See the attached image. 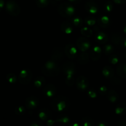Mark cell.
Returning <instances> with one entry per match:
<instances>
[{
    "label": "cell",
    "instance_id": "cell-27",
    "mask_svg": "<svg viewBox=\"0 0 126 126\" xmlns=\"http://www.w3.org/2000/svg\"><path fill=\"white\" fill-rule=\"evenodd\" d=\"M81 33L82 35L86 38H91L93 35V31L88 27H84L81 30Z\"/></svg>",
    "mask_w": 126,
    "mask_h": 126
},
{
    "label": "cell",
    "instance_id": "cell-50",
    "mask_svg": "<svg viewBox=\"0 0 126 126\" xmlns=\"http://www.w3.org/2000/svg\"><path fill=\"white\" fill-rule=\"evenodd\" d=\"M124 33H125L126 35V24L124 26Z\"/></svg>",
    "mask_w": 126,
    "mask_h": 126
},
{
    "label": "cell",
    "instance_id": "cell-51",
    "mask_svg": "<svg viewBox=\"0 0 126 126\" xmlns=\"http://www.w3.org/2000/svg\"><path fill=\"white\" fill-rule=\"evenodd\" d=\"M73 126H79L78 124H73Z\"/></svg>",
    "mask_w": 126,
    "mask_h": 126
},
{
    "label": "cell",
    "instance_id": "cell-44",
    "mask_svg": "<svg viewBox=\"0 0 126 126\" xmlns=\"http://www.w3.org/2000/svg\"><path fill=\"white\" fill-rule=\"evenodd\" d=\"M120 46L122 47L126 48V37H123L120 43Z\"/></svg>",
    "mask_w": 126,
    "mask_h": 126
},
{
    "label": "cell",
    "instance_id": "cell-47",
    "mask_svg": "<svg viewBox=\"0 0 126 126\" xmlns=\"http://www.w3.org/2000/svg\"><path fill=\"white\" fill-rule=\"evenodd\" d=\"M4 0H0V12L2 10V9L4 7Z\"/></svg>",
    "mask_w": 126,
    "mask_h": 126
},
{
    "label": "cell",
    "instance_id": "cell-30",
    "mask_svg": "<svg viewBox=\"0 0 126 126\" xmlns=\"http://www.w3.org/2000/svg\"><path fill=\"white\" fill-rule=\"evenodd\" d=\"M36 6L39 8H44L47 7L50 4L51 0H34Z\"/></svg>",
    "mask_w": 126,
    "mask_h": 126
},
{
    "label": "cell",
    "instance_id": "cell-26",
    "mask_svg": "<svg viewBox=\"0 0 126 126\" xmlns=\"http://www.w3.org/2000/svg\"><path fill=\"white\" fill-rule=\"evenodd\" d=\"M80 124L82 126H92L94 124V120L89 117H84L80 121Z\"/></svg>",
    "mask_w": 126,
    "mask_h": 126
},
{
    "label": "cell",
    "instance_id": "cell-53",
    "mask_svg": "<svg viewBox=\"0 0 126 126\" xmlns=\"http://www.w3.org/2000/svg\"><path fill=\"white\" fill-rule=\"evenodd\" d=\"M55 1H62V0H55Z\"/></svg>",
    "mask_w": 126,
    "mask_h": 126
},
{
    "label": "cell",
    "instance_id": "cell-13",
    "mask_svg": "<svg viewBox=\"0 0 126 126\" xmlns=\"http://www.w3.org/2000/svg\"><path fill=\"white\" fill-rule=\"evenodd\" d=\"M102 49L100 47L98 46H95L91 49L90 52V58L92 59L93 61H97L100 59L102 54Z\"/></svg>",
    "mask_w": 126,
    "mask_h": 126
},
{
    "label": "cell",
    "instance_id": "cell-37",
    "mask_svg": "<svg viewBox=\"0 0 126 126\" xmlns=\"http://www.w3.org/2000/svg\"><path fill=\"white\" fill-rule=\"evenodd\" d=\"M108 62H109L110 63L113 64V65H116V64L118 63V62H119V58H118V56H117L115 54L111 55L110 56L108 57Z\"/></svg>",
    "mask_w": 126,
    "mask_h": 126
},
{
    "label": "cell",
    "instance_id": "cell-41",
    "mask_svg": "<svg viewBox=\"0 0 126 126\" xmlns=\"http://www.w3.org/2000/svg\"><path fill=\"white\" fill-rule=\"evenodd\" d=\"M31 126H43V123L41 121H33L31 123Z\"/></svg>",
    "mask_w": 126,
    "mask_h": 126
},
{
    "label": "cell",
    "instance_id": "cell-18",
    "mask_svg": "<svg viewBox=\"0 0 126 126\" xmlns=\"http://www.w3.org/2000/svg\"><path fill=\"white\" fill-rule=\"evenodd\" d=\"M61 30L66 34H71L73 32V27L71 23L67 21H65L61 24Z\"/></svg>",
    "mask_w": 126,
    "mask_h": 126
},
{
    "label": "cell",
    "instance_id": "cell-2",
    "mask_svg": "<svg viewBox=\"0 0 126 126\" xmlns=\"http://www.w3.org/2000/svg\"><path fill=\"white\" fill-rule=\"evenodd\" d=\"M50 107L56 112H62L68 108L70 101L67 97L63 95H59L53 98L50 103Z\"/></svg>",
    "mask_w": 126,
    "mask_h": 126
},
{
    "label": "cell",
    "instance_id": "cell-4",
    "mask_svg": "<svg viewBox=\"0 0 126 126\" xmlns=\"http://www.w3.org/2000/svg\"><path fill=\"white\" fill-rule=\"evenodd\" d=\"M6 11L9 15L17 17L20 13V7L14 0H9L6 4Z\"/></svg>",
    "mask_w": 126,
    "mask_h": 126
},
{
    "label": "cell",
    "instance_id": "cell-16",
    "mask_svg": "<svg viewBox=\"0 0 126 126\" xmlns=\"http://www.w3.org/2000/svg\"><path fill=\"white\" fill-rule=\"evenodd\" d=\"M38 115L39 119H41V121H46L47 120L49 119L50 116H51V112L47 108H43L39 110Z\"/></svg>",
    "mask_w": 126,
    "mask_h": 126
},
{
    "label": "cell",
    "instance_id": "cell-54",
    "mask_svg": "<svg viewBox=\"0 0 126 126\" xmlns=\"http://www.w3.org/2000/svg\"><path fill=\"white\" fill-rule=\"evenodd\" d=\"M89 1H93V0H89Z\"/></svg>",
    "mask_w": 126,
    "mask_h": 126
},
{
    "label": "cell",
    "instance_id": "cell-22",
    "mask_svg": "<svg viewBox=\"0 0 126 126\" xmlns=\"http://www.w3.org/2000/svg\"><path fill=\"white\" fill-rule=\"evenodd\" d=\"M115 113L118 115H124L126 114V102H121L117 105Z\"/></svg>",
    "mask_w": 126,
    "mask_h": 126
},
{
    "label": "cell",
    "instance_id": "cell-21",
    "mask_svg": "<svg viewBox=\"0 0 126 126\" xmlns=\"http://www.w3.org/2000/svg\"><path fill=\"white\" fill-rule=\"evenodd\" d=\"M107 98L111 103H116L119 99V95L115 90H110L107 93Z\"/></svg>",
    "mask_w": 126,
    "mask_h": 126
},
{
    "label": "cell",
    "instance_id": "cell-38",
    "mask_svg": "<svg viewBox=\"0 0 126 126\" xmlns=\"http://www.w3.org/2000/svg\"><path fill=\"white\" fill-rule=\"evenodd\" d=\"M97 92L95 89L94 88L89 89L87 91V95L89 96L90 98H95L97 97Z\"/></svg>",
    "mask_w": 126,
    "mask_h": 126
},
{
    "label": "cell",
    "instance_id": "cell-29",
    "mask_svg": "<svg viewBox=\"0 0 126 126\" xmlns=\"http://www.w3.org/2000/svg\"><path fill=\"white\" fill-rule=\"evenodd\" d=\"M102 50L105 55H111L114 51V47L111 44H107L103 46Z\"/></svg>",
    "mask_w": 126,
    "mask_h": 126
},
{
    "label": "cell",
    "instance_id": "cell-24",
    "mask_svg": "<svg viewBox=\"0 0 126 126\" xmlns=\"http://www.w3.org/2000/svg\"><path fill=\"white\" fill-rule=\"evenodd\" d=\"M46 81V80L44 76H38V77L36 78L34 81V86L36 88H41L44 86Z\"/></svg>",
    "mask_w": 126,
    "mask_h": 126
},
{
    "label": "cell",
    "instance_id": "cell-5",
    "mask_svg": "<svg viewBox=\"0 0 126 126\" xmlns=\"http://www.w3.org/2000/svg\"><path fill=\"white\" fill-rule=\"evenodd\" d=\"M33 78V73L30 69H24L20 72L18 81L22 84L27 85L31 82Z\"/></svg>",
    "mask_w": 126,
    "mask_h": 126
},
{
    "label": "cell",
    "instance_id": "cell-8",
    "mask_svg": "<svg viewBox=\"0 0 126 126\" xmlns=\"http://www.w3.org/2000/svg\"><path fill=\"white\" fill-rule=\"evenodd\" d=\"M89 81L87 78L84 76H79L76 81V87L78 89L79 91H86L89 87Z\"/></svg>",
    "mask_w": 126,
    "mask_h": 126
},
{
    "label": "cell",
    "instance_id": "cell-7",
    "mask_svg": "<svg viewBox=\"0 0 126 126\" xmlns=\"http://www.w3.org/2000/svg\"><path fill=\"white\" fill-rule=\"evenodd\" d=\"M76 47L81 52H86L91 47V43L86 38L79 37L76 41Z\"/></svg>",
    "mask_w": 126,
    "mask_h": 126
},
{
    "label": "cell",
    "instance_id": "cell-20",
    "mask_svg": "<svg viewBox=\"0 0 126 126\" xmlns=\"http://www.w3.org/2000/svg\"><path fill=\"white\" fill-rule=\"evenodd\" d=\"M102 75L106 78L110 79L114 76V71L111 66H105L102 69Z\"/></svg>",
    "mask_w": 126,
    "mask_h": 126
},
{
    "label": "cell",
    "instance_id": "cell-6",
    "mask_svg": "<svg viewBox=\"0 0 126 126\" xmlns=\"http://www.w3.org/2000/svg\"><path fill=\"white\" fill-rule=\"evenodd\" d=\"M64 52L65 55L68 59L73 60L78 57V48L75 47L74 44L70 43L65 46L64 48Z\"/></svg>",
    "mask_w": 126,
    "mask_h": 126
},
{
    "label": "cell",
    "instance_id": "cell-17",
    "mask_svg": "<svg viewBox=\"0 0 126 126\" xmlns=\"http://www.w3.org/2000/svg\"><path fill=\"white\" fill-rule=\"evenodd\" d=\"M98 26L101 28H107L110 25V20L107 16H103L99 17L97 20Z\"/></svg>",
    "mask_w": 126,
    "mask_h": 126
},
{
    "label": "cell",
    "instance_id": "cell-46",
    "mask_svg": "<svg viewBox=\"0 0 126 126\" xmlns=\"http://www.w3.org/2000/svg\"><path fill=\"white\" fill-rule=\"evenodd\" d=\"M113 2L118 4H123L126 2V0H113Z\"/></svg>",
    "mask_w": 126,
    "mask_h": 126
},
{
    "label": "cell",
    "instance_id": "cell-49",
    "mask_svg": "<svg viewBox=\"0 0 126 126\" xmlns=\"http://www.w3.org/2000/svg\"><path fill=\"white\" fill-rule=\"evenodd\" d=\"M94 30L95 31V32H98V30H99V28H98V27H95L94 28Z\"/></svg>",
    "mask_w": 126,
    "mask_h": 126
},
{
    "label": "cell",
    "instance_id": "cell-45",
    "mask_svg": "<svg viewBox=\"0 0 126 126\" xmlns=\"http://www.w3.org/2000/svg\"><path fill=\"white\" fill-rule=\"evenodd\" d=\"M55 123H56V121L55 120H52V119H49L48 120L46 121V124L49 126H51L54 125Z\"/></svg>",
    "mask_w": 126,
    "mask_h": 126
},
{
    "label": "cell",
    "instance_id": "cell-23",
    "mask_svg": "<svg viewBox=\"0 0 126 126\" xmlns=\"http://www.w3.org/2000/svg\"><path fill=\"white\" fill-rule=\"evenodd\" d=\"M116 72L118 76L123 78L126 79V63L120 64L117 67Z\"/></svg>",
    "mask_w": 126,
    "mask_h": 126
},
{
    "label": "cell",
    "instance_id": "cell-33",
    "mask_svg": "<svg viewBox=\"0 0 126 126\" xmlns=\"http://www.w3.org/2000/svg\"><path fill=\"white\" fill-rule=\"evenodd\" d=\"M84 22L86 25L89 26H94L97 22V20L95 17H92V16H88L86 17L84 19Z\"/></svg>",
    "mask_w": 126,
    "mask_h": 126
},
{
    "label": "cell",
    "instance_id": "cell-3",
    "mask_svg": "<svg viewBox=\"0 0 126 126\" xmlns=\"http://www.w3.org/2000/svg\"><path fill=\"white\" fill-rule=\"evenodd\" d=\"M58 11L62 17L65 18H70L75 14V8L70 2H63L59 4Z\"/></svg>",
    "mask_w": 126,
    "mask_h": 126
},
{
    "label": "cell",
    "instance_id": "cell-28",
    "mask_svg": "<svg viewBox=\"0 0 126 126\" xmlns=\"http://www.w3.org/2000/svg\"><path fill=\"white\" fill-rule=\"evenodd\" d=\"M57 123H60V124H68L69 122L70 121V119L67 115L65 114H63V115H60L57 119L55 120Z\"/></svg>",
    "mask_w": 126,
    "mask_h": 126
},
{
    "label": "cell",
    "instance_id": "cell-15",
    "mask_svg": "<svg viewBox=\"0 0 126 126\" xmlns=\"http://www.w3.org/2000/svg\"><path fill=\"white\" fill-rule=\"evenodd\" d=\"M95 41L100 44H105L108 40V36L107 34L103 32H97L95 36Z\"/></svg>",
    "mask_w": 126,
    "mask_h": 126
},
{
    "label": "cell",
    "instance_id": "cell-40",
    "mask_svg": "<svg viewBox=\"0 0 126 126\" xmlns=\"http://www.w3.org/2000/svg\"><path fill=\"white\" fill-rule=\"evenodd\" d=\"M98 93L101 95H105L108 93V88L105 86H102L98 88Z\"/></svg>",
    "mask_w": 126,
    "mask_h": 126
},
{
    "label": "cell",
    "instance_id": "cell-9",
    "mask_svg": "<svg viewBox=\"0 0 126 126\" xmlns=\"http://www.w3.org/2000/svg\"><path fill=\"white\" fill-rule=\"evenodd\" d=\"M39 104V100L36 96H30L27 97L25 100V107L29 110L36 108Z\"/></svg>",
    "mask_w": 126,
    "mask_h": 126
},
{
    "label": "cell",
    "instance_id": "cell-42",
    "mask_svg": "<svg viewBox=\"0 0 126 126\" xmlns=\"http://www.w3.org/2000/svg\"><path fill=\"white\" fill-rule=\"evenodd\" d=\"M117 124L119 126H126V118H123V119L118 121Z\"/></svg>",
    "mask_w": 126,
    "mask_h": 126
},
{
    "label": "cell",
    "instance_id": "cell-48",
    "mask_svg": "<svg viewBox=\"0 0 126 126\" xmlns=\"http://www.w3.org/2000/svg\"><path fill=\"white\" fill-rule=\"evenodd\" d=\"M68 1L71 3H75V4H78L81 1V0H68Z\"/></svg>",
    "mask_w": 126,
    "mask_h": 126
},
{
    "label": "cell",
    "instance_id": "cell-12",
    "mask_svg": "<svg viewBox=\"0 0 126 126\" xmlns=\"http://www.w3.org/2000/svg\"><path fill=\"white\" fill-rule=\"evenodd\" d=\"M64 50L60 47H55L52 50L51 54H50V58L52 60L55 61H59L63 59L64 57Z\"/></svg>",
    "mask_w": 126,
    "mask_h": 126
},
{
    "label": "cell",
    "instance_id": "cell-52",
    "mask_svg": "<svg viewBox=\"0 0 126 126\" xmlns=\"http://www.w3.org/2000/svg\"><path fill=\"white\" fill-rule=\"evenodd\" d=\"M124 56H125V58H126V51H125V53H124Z\"/></svg>",
    "mask_w": 126,
    "mask_h": 126
},
{
    "label": "cell",
    "instance_id": "cell-32",
    "mask_svg": "<svg viewBox=\"0 0 126 126\" xmlns=\"http://www.w3.org/2000/svg\"><path fill=\"white\" fill-rule=\"evenodd\" d=\"M65 82L68 86H70V87L73 86L75 82L73 75H66L65 79Z\"/></svg>",
    "mask_w": 126,
    "mask_h": 126
},
{
    "label": "cell",
    "instance_id": "cell-1",
    "mask_svg": "<svg viewBox=\"0 0 126 126\" xmlns=\"http://www.w3.org/2000/svg\"><path fill=\"white\" fill-rule=\"evenodd\" d=\"M42 73L48 77H55L60 73V66L56 61L50 60L47 61L41 68Z\"/></svg>",
    "mask_w": 126,
    "mask_h": 126
},
{
    "label": "cell",
    "instance_id": "cell-31",
    "mask_svg": "<svg viewBox=\"0 0 126 126\" xmlns=\"http://www.w3.org/2000/svg\"><path fill=\"white\" fill-rule=\"evenodd\" d=\"M6 79L9 83L14 84L17 82V78L16 75L13 73H9L6 75Z\"/></svg>",
    "mask_w": 126,
    "mask_h": 126
},
{
    "label": "cell",
    "instance_id": "cell-14",
    "mask_svg": "<svg viewBox=\"0 0 126 126\" xmlns=\"http://www.w3.org/2000/svg\"><path fill=\"white\" fill-rule=\"evenodd\" d=\"M85 9L89 13L91 14H95L98 11V6L96 2L92 1H89L85 4Z\"/></svg>",
    "mask_w": 126,
    "mask_h": 126
},
{
    "label": "cell",
    "instance_id": "cell-34",
    "mask_svg": "<svg viewBox=\"0 0 126 126\" xmlns=\"http://www.w3.org/2000/svg\"><path fill=\"white\" fill-rule=\"evenodd\" d=\"M73 24L76 27H81L83 24V20L80 17H76L72 20Z\"/></svg>",
    "mask_w": 126,
    "mask_h": 126
},
{
    "label": "cell",
    "instance_id": "cell-43",
    "mask_svg": "<svg viewBox=\"0 0 126 126\" xmlns=\"http://www.w3.org/2000/svg\"><path fill=\"white\" fill-rule=\"evenodd\" d=\"M108 125L109 124L106 121H100L97 124V126H108Z\"/></svg>",
    "mask_w": 126,
    "mask_h": 126
},
{
    "label": "cell",
    "instance_id": "cell-25",
    "mask_svg": "<svg viewBox=\"0 0 126 126\" xmlns=\"http://www.w3.org/2000/svg\"><path fill=\"white\" fill-rule=\"evenodd\" d=\"M123 36L121 34H119L118 33H113L111 36V40L113 44H115V45H120L121 41Z\"/></svg>",
    "mask_w": 126,
    "mask_h": 126
},
{
    "label": "cell",
    "instance_id": "cell-35",
    "mask_svg": "<svg viewBox=\"0 0 126 126\" xmlns=\"http://www.w3.org/2000/svg\"><path fill=\"white\" fill-rule=\"evenodd\" d=\"M14 111L17 116H22L25 113L26 110L23 106H18L16 107Z\"/></svg>",
    "mask_w": 126,
    "mask_h": 126
},
{
    "label": "cell",
    "instance_id": "cell-39",
    "mask_svg": "<svg viewBox=\"0 0 126 126\" xmlns=\"http://www.w3.org/2000/svg\"><path fill=\"white\" fill-rule=\"evenodd\" d=\"M109 80L110 82V83L111 84L115 85V86L116 85H119L121 83V80L119 78L116 77V76H113V77H112L111 78L109 79Z\"/></svg>",
    "mask_w": 126,
    "mask_h": 126
},
{
    "label": "cell",
    "instance_id": "cell-36",
    "mask_svg": "<svg viewBox=\"0 0 126 126\" xmlns=\"http://www.w3.org/2000/svg\"><path fill=\"white\" fill-rule=\"evenodd\" d=\"M113 9V4L111 1H108L105 2L104 5V10L105 12L110 13Z\"/></svg>",
    "mask_w": 126,
    "mask_h": 126
},
{
    "label": "cell",
    "instance_id": "cell-11",
    "mask_svg": "<svg viewBox=\"0 0 126 126\" xmlns=\"http://www.w3.org/2000/svg\"><path fill=\"white\" fill-rule=\"evenodd\" d=\"M56 87L52 84H48L43 87V93L46 97L51 98L55 95L56 93Z\"/></svg>",
    "mask_w": 126,
    "mask_h": 126
},
{
    "label": "cell",
    "instance_id": "cell-10",
    "mask_svg": "<svg viewBox=\"0 0 126 126\" xmlns=\"http://www.w3.org/2000/svg\"><path fill=\"white\" fill-rule=\"evenodd\" d=\"M63 72L66 75H74L76 73V65L71 62H66L63 65Z\"/></svg>",
    "mask_w": 126,
    "mask_h": 126
},
{
    "label": "cell",
    "instance_id": "cell-19",
    "mask_svg": "<svg viewBox=\"0 0 126 126\" xmlns=\"http://www.w3.org/2000/svg\"><path fill=\"white\" fill-rule=\"evenodd\" d=\"M90 55L86 52H82L78 56V62L80 65H86L89 62Z\"/></svg>",
    "mask_w": 126,
    "mask_h": 126
}]
</instances>
